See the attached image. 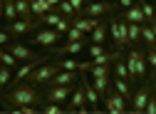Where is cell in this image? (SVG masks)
Returning <instances> with one entry per match:
<instances>
[{
    "label": "cell",
    "instance_id": "15",
    "mask_svg": "<svg viewBox=\"0 0 156 114\" xmlns=\"http://www.w3.org/2000/svg\"><path fill=\"white\" fill-rule=\"evenodd\" d=\"M97 23H99V17H84V15H77L74 20H72V25L80 27L82 32H92L97 27Z\"/></svg>",
    "mask_w": 156,
    "mask_h": 114
},
{
    "label": "cell",
    "instance_id": "11",
    "mask_svg": "<svg viewBox=\"0 0 156 114\" xmlns=\"http://www.w3.org/2000/svg\"><path fill=\"white\" fill-rule=\"evenodd\" d=\"M42 23H37V20H12V23H8V32H10V37H17V35H27V32H32V30H37Z\"/></svg>",
    "mask_w": 156,
    "mask_h": 114
},
{
    "label": "cell",
    "instance_id": "32",
    "mask_svg": "<svg viewBox=\"0 0 156 114\" xmlns=\"http://www.w3.org/2000/svg\"><path fill=\"white\" fill-rule=\"evenodd\" d=\"M87 52H89V57H97V55L107 52V47H104V42H92V45L87 47Z\"/></svg>",
    "mask_w": 156,
    "mask_h": 114
},
{
    "label": "cell",
    "instance_id": "12",
    "mask_svg": "<svg viewBox=\"0 0 156 114\" xmlns=\"http://www.w3.org/2000/svg\"><path fill=\"white\" fill-rule=\"evenodd\" d=\"M80 82H82V87H84V99L89 102L92 112H99V102H102V97H99V92H97V89L92 87V82L87 80V72H82V77H80Z\"/></svg>",
    "mask_w": 156,
    "mask_h": 114
},
{
    "label": "cell",
    "instance_id": "41",
    "mask_svg": "<svg viewBox=\"0 0 156 114\" xmlns=\"http://www.w3.org/2000/svg\"><path fill=\"white\" fill-rule=\"evenodd\" d=\"M154 12H156V0H154Z\"/></svg>",
    "mask_w": 156,
    "mask_h": 114
},
{
    "label": "cell",
    "instance_id": "39",
    "mask_svg": "<svg viewBox=\"0 0 156 114\" xmlns=\"http://www.w3.org/2000/svg\"><path fill=\"white\" fill-rule=\"evenodd\" d=\"M149 25H151V30H154V35H156V20H151Z\"/></svg>",
    "mask_w": 156,
    "mask_h": 114
},
{
    "label": "cell",
    "instance_id": "26",
    "mask_svg": "<svg viewBox=\"0 0 156 114\" xmlns=\"http://www.w3.org/2000/svg\"><path fill=\"white\" fill-rule=\"evenodd\" d=\"M114 72H116V77H122V80H129V67H126V60H124V57L114 60Z\"/></svg>",
    "mask_w": 156,
    "mask_h": 114
},
{
    "label": "cell",
    "instance_id": "3",
    "mask_svg": "<svg viewBox=\"0 0 156 114\" xmlns=\"http://www.w3.org/2000/svg\"><path fill=\"white\" fill-rule=\"evenodd\" d=\"M55 72H60V65H57V60H52V62H45V65H37V67L30 72L27 82H30V84H35V87L47 84V82L52 80V74H55Z\"/></svg>",
    "mask_w": 156,
    "mask_h": 114
},
{
    "label": "cell",
    "instance_id": "16",
    "mask_svg": "<svg viewBox=\"0 0 156 114\" xmlns=\"http://www.w3.org/2000/svg\"><path fill=\"white\" fill-rule=\"evenodd\" d=\"M40 62H45V60H30V62H25L23 67H17V72H15V77H12V82H23V80H27L30 77V72L40 65Z\"/></svg>",
    "mask_w": 156,
    "mask_h": 114
},
{
    "label": "cell",
    "instance_id": "24",
    "mask_svg": "<svg viewBox=\"0 0 156 114\" xmlns=\"http://www.w3.org/2000/svg\"><path fill=\"white\" fill-rule=\"evenodd\" d=\"M65 35L69 37V42H87V32H82L80 27H74V25H69V30Z\"/></svg>",
    "mask_w": 156,
    "mask_h": 114
},
{
    "label": "cell",
    "instance_id": "25",
    "mask_svg": "<svg viewBox=\"0 0 156 114\" xmlns=\"http://www.w3.org/2000/svg\"><path fill=\"white\" fill-rule=\"evenodd\" d=\"M92 87L99 92V97H104L107 89H109L112 84H109V77H94V80H92Z\"/></svg>",
    "mask_w": 156,
    "mask_h": 114
},
{
    "label": "cell",
    "instance_id": "9",
    "mask_svg": "<svg viewBox=\"0 0 156 114\" xmlns=\"http://www.w3.org/2000/svg\"><path fill=\"white\" fill-rule=\"evenodd\" d=\"M149 97H151V84L149 82H141V87L136 89L134 94H131V112L134 114H141L144 109H146V102H149Z\"/></svg>",
    "mask_w": 156,
    "mask_h": 114
},
{
    "label": "cell",
    "instance_id": "4",
    "mask_svg": "<svg viewBox=\"0 0 156 114\" xmlns=\"http://www.w3.org/2000/svg\"><path fill=\"white\" fill-rule=\"evenodd\" d=\"M129 23L122 20V17H112L109 20V32H112V40L116 45V50H124L129 45Z\"/></svg>",
    "mask_w": 156,
    "mask_h": 114
},
{
    "label": "cell",
    "instance_id": "31",
    "mask_svg": "<svg viewBox=\"0 0 156 114\" xmlns=\"http://www.w3.org/2000/svg\"><path fill=\"white\" fill-rule=\"evenodd\" d=\"M10 69H12V67H5V65L0 67V92H3V89L8 87V82L12 80V74H10Z\"/></svg>",
    "mask_w": 156,
    "mask_h": 114
},
{
    "label": "cell",
    "instance_id": "30",
    "mask_svg": "<svg viewBox=\"0 0 156 114\" xmlns=\"http://www.w3.org/2000/svg\"><path fill=\"white\" fill-rule=\"evenodd\" d=\"M87 72L92 77H109V65H92Z\"/></svg>",
    "mask_w": 156,
    "mask_h": 114
},
{
    "label": "cell",
    "instance_id": "5",
    "mask_svg": "<svg viewBox=\"0 0 156 114\" xmlns=\"http://www.w3.org/2000/svg\"><path fill=\"white\" fill-rule=\"evenodd\" d=\"M5 50L15 55V60H17V62H30V60H47V55H37V52H35V50H30L27 45H23V42H15V40H8Z\"/></svg>",
    "mask_w": 156,
    "mask_h": 114
},
{
    "label": "cell",
    "instance_id": "2",
    "mask_svg": "<svg viewBox=\"0 0 156 114\" xmlns=\"http://www.w3.org/2000/svg\"><path fill=\"white\" fill-rule=\"evenodd\" d=\"M124 60L129 67V82H144L146 80V55L139 50H131Z\"/></svg>",
    "mask_w": 156,
    "mask_h": 114
},
{
    "label": "cell",
    "instance_id": "40",
    "mask_svg": "<svg viewBox=\"0 0 156 114\" xmlns=\"http://www.w3.org/2000/svg\"><path fill=\"white\" fill-rule=\"evenodd\" d=\"M0 17H3V0H0Z\"/></svg>",
    "mask_w": 156,
    "mask_h": 114
},
{
    "label": "cell",
    "instance_id": "8",
    "mask_svg": "<svg viewBox=\"0 0 156 114\" xmlns=\"http://www.w3.org/2000/svg\"><path fill=\"white\" fill-rule=\"evenodd\" d=\"M116 3H112V0H92V3H87L82 8V15L84 17H102V15H109L114 12Z\"/></svg>",
    "mask_w": 156,
    "mask_h": 114
},
{
    "label": "cell",
    "instance_id": "1",
    "mask_svg": "<svg viewBox=\"0 0 156 114\" xmlns=\"http://www.w3.org/2000/svg\"><path fill=\"white\" fill-rule=\"evenodd\" d=\"M5 102H8V112H15L25 104H32V107H40L45 102V97L35 89V84H20L17 82L8 94H5Z\"/></svg>",
    "mask_w": 156,
    "mask_h": 114
},
{
    "label": "cell",
    "instance_id": "23",
    "mask_svg": "<svg viewBox=\"0 0 156 114\" xmlns=\"http://www.w3.org/2000/svg\"><path fill=\"white\" fill-rule=\"evenodd\" d=\"M30 8H32V15L35 17H42L45 12H50L47 0H30Z\"/></svg>",
    "mask_w": 156,
    "mask_h": 114
},
{
    "label": "cell",
    "instance_id": "35",
    "mask_svg": "<svg viewBox=\"0 0 156 114\" xmlns=\"http://www.w3.org/2000/svg\"><path fill=\"white\" fill-rule=\"evenodd\" d=\"M69 5L74 8L77 15H82V8H84V0H69Z\"/></svg>",
    "mask_w": 156,
    "mask_h": 114
},
{
    "label": "cell",
    "instance_id": "13",
    "mask_svg": "<svg viewBox=\"0 0 156 114\" xmlns=\"http://www.w3.org/2000/svg\"><path fill=\"white\" fill-rule=\"evenodd\" d=\"M122 20H126V23H146V17H144V12H141V5H139V0H136L134 5H129V8H124V12L119 15Z\"/></svg>",
    "mask_w": 156,
    "mask_h": 114
},
{
    "label": "cell",
    "instance_id": "42",
    "mask_svg": "<svg viewBox=\"0 0 156 114\" xmlns=\"http://www.w3.org/2000/svg\"><path fill=\"white\" fill-rule=\"evenodd\" d=\"M87 3H92V0H84V5H87Z\"/></svg>",
    "mask_w": 156,
    "mask_h": 114
},
{
    "label": "cell",
    "instance_id": "38",
    "mask_svg": "<svg viewBox=\"0 0 156 114\" xmlns=\"http://www.w3.org/2000/svg\"><path fill=\"white\" fill-rule=\"evenodd\" d=\"M57 3H60V0H47V5H50V10H55V8H57Z\"/></svg>",
    "mask_w": 156,
    "mask_h": 114
},
{
    "label": "cell",
    "instance_id": "19",
    "mask_svg": "<svg viewBox=\"0 0 156 114\" xmlns=\"http://www.w3.org/2000/svg\"><path fill=\"white\" fill-rule=\"evenodd\" d=\"M107 32H109L107 20H99V23H97V27L92 30V42H104V40H107Z\"/></svg>",
    "mask_w": 156,
    "mask_h": 114
},
{
    "label": "cell",
    "instance_id": "36",
    "mask_svg": "<svg viewBox=\"0 0 156 114\" xmlns=\"http://www.w3.org/2000/svg\"><path fill=\"white\" fill-rule=\"evenodd\" d=\"M8 40H10V32H8V30H0V47H5Z\"/></svg>",
    "mask_w": 156,
    "mask_h": 114
},
{
    "label": "cell",
    "instance_id": "14",
    "mask_svg": "<svg viewBox=\"0 0 156 114\" xmlns=\"http://www.w3.org/2000/svg\"><path fill=\"white\" fill-rule=\"evenodd\" d=\"M87 99H84V87H82V82H80V87H74L72 89V94H69V104L65 107V112H77V109H80L82 104H84Z\"/></svg>",
    "mask_w": 156,
    "mask_h": 114
},
{
    "label": "cell",
    "instance_id": "29",
    "mask_svg": "<svg viewBox=\"0 0 156 114\" xmlns=\"http://www.w3.org/2000/svg\"><path fill=\"white\" fill-rule=\"evenodd\" d=\"M139 5H141V12L146 17V23L156 20V12H154V3H146V0H139Z\"/></svg>",
    "mask_w": 156,
    "mask_h": 114
},
{
    "label": "cell",
    "instance_id": "7",
    "mask_svg": "<svg viewBox=\"0 0 156 114\" xmlns=\"http://www.w3.org/2000/svg\"><path fill=\"white\" fill-rule=\"evenodd\" d=\"M60 40H62V32H57L55 27H45V30H40V32H35L30 42L52 50V47H57V42H60Z\"/></svg>",
    "mask_w": 156,
    "mask_h": 114
},
{
    "label": "cell",
    "instance_id": "28",
    "mask_svg": "<svg viewBox=\"0 0 156 114\" xmlns=\"http://www.w3.org/2000/svg\"><path fill=\"white\" fill-rule=\"evenodd\" d=\"M0 65H5V67H17V60H15L12 52H8V50L0 47Z\"/></svg>",
    "mask_w": 156,
    "mask_h": 114
},
{
    "label": "cell",
    "instance_id": "10",
    "mask_svg": "<svg viewBox=\"0 0 156 114\" xmlns=\"http://www.w3.org/2000/svg\"><path fill=\"white\" fill-rule=\"evenodd\" d=\"M74 84H50L47 94H45V102H67L69 99V94H72Z\"/></svg>",
    "mask_w": 156,
    "mask_h": 114
},
{
    "label": "cell",
    "instance_id": "21",
    "mask_svg": "<svg viewBox=\"0 0 156 114\" xmlns=\"http://www.w3.org/2000/svg\"><path fill=\"white\" fill-rule=\"evenodd\" d=\"M3 17L8 23L17 20V8H15V0H3Z\"/></svg>",
    "mask_w": 156,
    "mask_h": 114
},
{
    "label": "cell",
    "instance_id": "6",
    "mask_svg": "<svg viewBox=\"0 0 156 114\" xmlns=\"http://www.w3.org/2000/svg\"><path fill=\"white\" fill-rule=\"evenodd\" d=\"M102 102H104V109H107L109 114H124V112H126V99H124L114 87L107 89V94L102 97Z\"/></svg>",
    "mask_w": 156,
    "mask_h": 114
},
{
    "label": "cell",
    "instance_id": "22",
    "mask_svg": "<svg viewBox=\"0 0 156 114\" xmlns=\"http://www.w3.org/2000/svg\"><path fill=\"white\" fill-rule=\"evenodd\" d=\"M129 45H139L141 42V25L139 23H129Z\"/></svg>",
    "mask_w": 156,
    "mask_h": 114
},
{
    "label": "cell",
    "instance_id": "18",
    "mask_svg": "<svg viewBox=\"0 0 156 114\" xmlns=\"http://www.w3.org/2000/svg\"><path fill=\"white\" fill-rule=\"evenodd\" d=\"M15 8H17V17H20V20H35L30 0H15Z\"/></svg>",
    "mask_w": 156,
    "mask_h": 114
},
{
    "label": "cell",
    "instance_id": "34",
    "mask_svg": "<svg viewBox=\"0 0 156 114\" xmlns=\"http://www.w3.org/2000/svg\"><path fill=\"white\" fill-rule=\"evenodd\" d=\"M69 25H72V20H69V17H62V20H60V23H57V25H55V30L65 35V32L69 30Z\"/></svg>",
    "mask_w": 156,
    "mask_h": 114
},
{
    "label": "cell",
    "instance_id": "33",
    "mask_svg": "<svg viewBox=\"0 0 156 114\" xmlns=\"http://www.w3.org/2000/svg\"><path fill=\"white\" fill-rule=\"evenodd\" d=\"M42 112H45V114H65V107H60L57 102H50V104L42 107Z\"/></svg>",
    "mask_w": 156,
    "mask_h": 114
},
{
    "label": "cell",
    "instance_id": "43",
    "mask_svg": "<svg viewBox=\"0 0 156 114\" xmlns=\"http://www.w3.org/2000/svg\"><path fill=\"white\" fill-rule=\"evenodd\" d=\"M0 67H3V65H0Z\"/></svg>",
    "mask_w": 156,
    "mask_h": 114
},
{
    "label": "cell",
    "instance_id": "20",
    "mask_svg": "<svg viewBox=\"0 0 156 114\" xmlns=\"http://www.w3.org/2000/svg\"><path fill=\"white\" fill-rule=\"evenodd\" d=\"M112 87H114L116 92H119V94H122V97H124L126 102L131 99V87H129V80H122V77H116V80L112 82Z\"/></svg>",
    "mask_w": 156,
    "mask_h": 114
},
{
    "label": "cell",
    "instance_id": "17",
    "mask_svg": "<svg viewBox=\"0 0 156 114\" xmlns=\"http://www.w3.org/2000/svg\"><path fill=\"white\" fill-rule=\"evenodd\" d=\"M87 47V42H67L62 47H52L55 55H77V52H82Z\"/></svg>",
    "mask_w": 156,
    "mask_h": 114
},
{
    "label": "cell",
    "instance_id": "37",
    "mask_svg": "<svg viewBox=\"0 0 156 114\" xmlns=\"http://www.w3.org/2000/svg\"><path fill=\"white\" fill-rule=\"evenodd\" d=\"M136 0H116V5H122V8H129V5H134Z\"/></svg>",
    "mask_w": 156,
    "mask_h": 114
},
{
    "label": "cell",
    "instance_id": "27",
    "mask_svg": "<svg viewBox=\"0 0 156 114\" xmlns=\"http://www.w3.org/2000/svg\"><path fill=\"white\" fill-rule=\"evenodd\" d=\"M57 10H60V15H65V17H69V20H74V17H77V12H74V8L69 5V0H60V3H57Z\"/></svg>",
    "mask_w": 156,
    "mask_h": 114
}]
</instances>
